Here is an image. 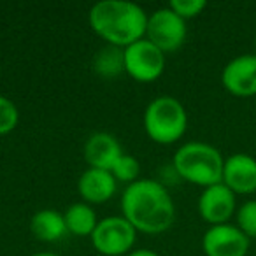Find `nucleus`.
<instances>
[{
    "mask_svg": "<svg viewBox=\"0 0 256 256\" xmlns=\"http://www.w3.org/2000/svg\"><path fill=\"white\" fill-rule=\"evenodd\" d=\"M123 218L136 230L162 234L174 224L176 206L168 190L153 179H137L121 196Z\"/></svg>",
    "mask_w": 256,
    "mask_h": 256,
    "instance_id": "nucleus-1",
    "label": "nucleus"
},
{
    "mask_svg": "<svg viewBox=\"0 0 256 256\" xmlns=\"http://www.w3.org/2000/svg\"><path fill=\"white\" fill-rule=\"evenodd\" d=\"M90 26L109 46L128 48L144 39L148 14L140 6L126 0H102L90 9Z\"/></svg>",
    "mask_w": 256,
    "mask_h": 256,
    "instance_id": "nucleus-2",
    "label": "nucleus"
},
{
    "mask_svg": "<svg viewBox=\"0 0 256 256\" xmlns=\"http://www.w3.org/2000/svg\"><path fill=\"white\" fill-rule=\"evenodd\" d=\"M224 158L214 146L200 140L186 142L176 151L172 168L192 184L209 188L223 181Z\"/></svg>",
    "mask_w": 256,
    "mask_h": 256,
    "instance_id": "nucleus-3",
    "label": "nucleus"
},
{
    "mask_svg": "<svg viewBox=\"0 0 256 256\" xmlns=\"http://www.w3.org/2000/svg\"><path fill=\"white\" fill-rule=\"evenodd\" d=\"M144 128L153 142H178L188 128V114L184 106L174 96H156L144 110Z\"/></svg>",
    "mask_w": 256,
    "mask_h": 256,
    "instance_id": "nucleus-4",
    "label": "nucleus"
},
{
    "mask_svg": "<svg viewBox=\"0 0 256 256\" xmlns=\"http://www.w3.org/2000/svg\"><path fill=\"white\" fill-rule=\"evenodd\" d=\"M137 230L123 216H109L98 221L92 234V244L106 256H123L136 244Z\"/></svg>",
    "mask_w": 256,
    "mask_h": 256,
    "instance_id": "nucleus-5",
    "label": "nucleus"
},
{
    "mask_svg": "<svg viewBox=\"0 0 256 256\" xmlns=\"http://www.w3.org/2000/svg\"><path fill=\"white\" fill-rule=\"evenodd\" d=\"M165 70V53L148 39L124 48V72L139 82L156 81Z\"/></svg>",
    "mask_w": 256,
    "mask_h": 256,
    "instance_id": "nucleus-6",
    "label": "nucleus"
},
{
    "mask_svg": "<svg viewBox=\"0 0 256 256\" xmlns=\"http://www.w3.org/2000/svg\"><path fill=\"white\" fill-rule=\"evenodd\" d=\"M186 36H188L186 22L170 8L158 9L151 16H148L146 39L164 53L178 51L184 44Z\"/></svg>",
    "mask_w": 256,
    "mask_h": 256,
    "instance_id": "nucleus-7",
    "label": "nucleus"
},
{
    "mask_svg": "<svg viewBox=\"0 0 256 256\" xmlns=\"http://www.w3.org/2000/svg\"><path fill=\"white\" fill-rule=\"evenodd\" d=\"M249 244L251 238L230 223L209 226L202 237V249L206 256H246Z\"/></svg>",
    "mask_w": 256,
    "mask_h": 256,
    "instance_id": "nucleus-8",
    "label": "nucleus"
},
{
    "mask_svg": "<svg viewBox=\"0 0 256 256\" xmlns=\"http://www.w3.org/2000/svg\"><path fill=\"white\" fill-rule=\"evenodd\" d=\"M235 193L223 182H218L209 188H204L198 198V212L206 223L210 226L224 224L237 212Z\"/></svg>",
    "mask_w": 256,
    "mask_h": 256,
    "instance_id": "nucleus-9",
    "label": "nucleus"
},
{
    "mask_svg": "<svg viewBox=\"0 0 256 256\" xmlns=\"http://www.w3.org/2000/svg\"><path fill=\"white\" fill-rule=\"evenodd\" d=\"M221 84L228 93L240 98L256 95V54H240L224 65Z\"/></svg>",
    "mask_w": 256,
    "mask_h": 256,
    "instance_id": "nucleus-10",
    "label": "nucleus"
},
{
    "mask_svg": "<svg viewBox=\"0 0 256 256\" xmlns=\"http://www.w3.org/2000/svg\"><path fill=\"white\" fill-rule=\"evenodd\" d=\"M223 182L235 195H251L256 192V158L235 153L224 160Z\"/></svg>",
    "mask_w": 256,
    "mask_h": 256,
    "instance_id": "nucleus-11",
    "label": "nucleus"
},
{
    "mask_svg": "<svg viewBox=\"0 0 256 256\" xmlns=\"http://www.w3.org/2000/svg\"><path fill=\"white\" fill-rule=\"evenodd\" d=\"M121 154V144L116 137L107 132L93 134L84 144V160L88 162L90 168H102L110 172Z\"/></svg>",
    "mask_w": 256,
    "mask_h": 256,
    "instance_id": "nucleus-12",
    "label": "nucleus"
},
{
    "mask_svg": "<svg viewBox=\"0 0 256 256\" xmlns=\"http://www.w3.org/2000/svg\"><path fill=\"white\" fill-rule=\"evenodd\" d=\"M118 190V181L109 170L88 168L81 174L78 181V192L82 200L90 204H104L114 196Z\"/></svg>",
    "mask_w": 256,
    "mask_h": 256,
    "instance_id": "nucleus-13",
    "label": "nucleus"
},
{
    "mask_svg": "<svg viewBox=\"0 0 256 256\" xmlns=\"http://www.w3.org/2000/svg\"><path fill=\"white\" fill-rule=\"evenodd\" d=\"M30 230L34 237L42 242H58L67 234L64 214L54 209H42L36 212L30 220Z\"/></svg>",
    "mask_w": 256,
    "mask_h": 256,
    "instance_id": "nucleus-14",
    "label": "nucleus"
},
{
    "mask_svg": "<svg viewBox=\"0 0 256 256\" xmlns=\"http://www.w3.org/2000/svg\"><path fill=\"white\" fill-rule=\"evenodd\" d=\"M64 218L65 224H67V232H70L72 235H78V237H92L93 230L98 224L95 210L84 202L72 204L64 212Z\"/></svg>",
    "mask_w": 256,
    "mask_h": 256,
    "instance_id": "nucleus-15",
    "label": "nucleus"
},
{
    "mask_svg": "<svg viewBox=\"0 0 256 256\" xmlns=\"http://www.w3.org/2000/svg\"><path fill=\"white\" fill-rule=\"evenodd\" d=\"M93 68L102 78H116L124 70V50L106 46L93 58Z\"/></svg>",
    "mask_w": 256,
    "mask_h": 256,
    "instance_id": "nucleus-16",
    "label": "nucleus"
},
{
    "mask_svg": "<svg viewBox=\"0 0 256 256\" xmlns=\"http://www.w3.org/2000/svg\"><path fill=\"white\" fill-rule=\"evenodd\" d=\"M235 226L249 238H256V198L244 202L237 207L235 212Z\"/></svg>",
    "mask_w": 256,
    "mask_h": 256,
    "instance_id": "nucleus-17",
    "label": "nucleus"
},
{
    "mask_svg": "<svg viewBox=\"0 0 256 256\" xmlns=\"http://www.w3.org/2000/svg\"><path fill=\"white\" fill-rule=\"evenodd\" d=\"M139 172H140V164L137 158L130 156V154H121L120 160L114 164V167L110 168V174L114 176L116 181L121 182H128L132 184L139 179Z\"/></svg>",
    "mask_w": 256,
    "mask_h": 256,
    "instance_id": "nucleus-18",
    "label": "nucleus"
},
{
    "mask_svg": "<svg viewBox=\"0 0 256 256\" xmlns=\"http://www.w3.org/2000/svg\"><path fill=\"white\" fill-rule=\"evenodd\" d=\"M20 121L18 107L12 104V100L6 98L4 95H0V136L12 132Z\"/></svg>",
    "mask_w": 256,
    "mask_h": 256,
    "instance_id": "nucleus-19",
    "label": "nucleus"
},
{
    "mask_svg": "<svg viewBox=\"0 0 256 256\" xmlns=\"http://www.w3.org/2000/svg\"><path fill=\"white\" fill-rule=\"evenodd\" d=\"M168 8L186 22V20L196 18L207 8V2L206 0H172Z\"/></svg>",
    "mask_w": 256,
    "mask_h": 256,
    "instance_id": "nucleus-20",
    "label": "nucleus"
},
{
    "mask_svg": "<svg viewBox=\"0 0 256 256\" xmlns=\"http://www.w3.org/2000/svg\"><path fill=\"white\" fill-rule=\"evenodd\" d=\"M126 256H160V254L154 252L153 249H136V251L128 252Z\"/></svg>",
    "mask_w": 256,
    "mask_h": 256,
    "instance_id": "nucleus-21",
    "label": "nucleus"
},
{
    "mask_svg": "<svg viewBox=\"0 0 256 256\" xmlns=\"http://www.w3.org/2000/svg\"><path fill=\"white\" fill-rule=\"evenodd\" d=\"M32 256H58V254H54V252H36V254H32Z\"/></svg>",
    "mask_w": 256,
    "mask_h": 256,
    "instance_id": "nucleus-22",
    "label": "nucleus"
},
{
    "mask_svg": "<svg viewBox=\"0 0 256 256\" xmlns=\"http://www.w3.org/2000/svg\"><path fill=\"white\" fill-rule=\"evenodd\" d=\"M254 54H256V37H254Z\"/></svg>",
    "mask_w": 256,
    "mask_h": 256,
    "instance_id": "nucleus-23",
    "label": "nucleus"
}]
</instances>
